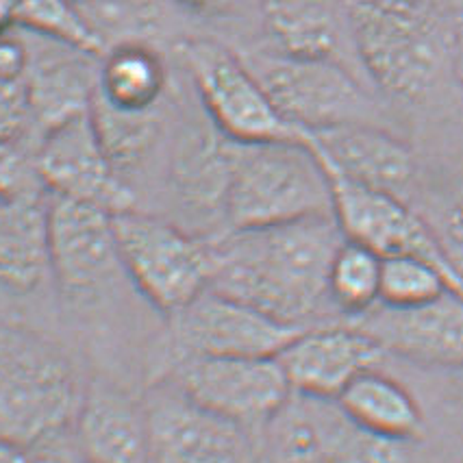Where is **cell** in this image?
<instances>
[{
  "mask_svg": "<svg viewBox=\"0 0 463 463\" xmlns=\"http://www.w3.org/2000/svg\"><path fill=\"white\" fill-rule=\"evenodd\" d=\"M344 240L333 215L226 231L213 238L212 288L289 326L339 322L328 296V270Z\"/></svg>",
  "mask_w": 463,
  "mask_h": 463,
  "instance_id": "cell-1",
  "label": "cell"
},
{
  "mask_svg": "<svg viewBox=\"0 0 463 463\" xmlns=\"http://www.w3.org/2000/svg\"><path fill=\"white\" fill-rule=\"evenodd\" d=\"M357 59L392 99L427 102L455 79L457 26L441 3L346 0Z\"/></svg>",
  "mask_w": 463,
  "mask_h": 463,
  "instance_id": "cell-2",
  "label": "cell"
},
{
  "mask_svg": "<svg viewBox=\"0 0 463 463\" xmlns=\"http://www.w3.org/2000/svg\"><path fill=\"white\" fill-rule=\"evenodd\" d=\"M83 385L55 339L0 322V438L40 449L74 422Z\"/></svg>",
  "mask_w": 463,
  "mask_h": 463,
  "instance_id": "cell-3",
  "label": "cell"
},
{
  "mask_svg": "<svg viewBox=\"0 0 463 463\" xmlns=\"http://www.w3.org/2000/svg\"><path fill=\"white\" fill-rule=\"evenodd\" d=\"M333 215L331 183L305 139L241 144L231 139L226 231L263 229Z\"/></svg>",
  "mask_w": 463,
  "mask_h": 463,
  "instance_id": "cell-4",
  "label": "cell"
},
{
  "mask_svg": "<svg viewBox=\"0 0 463 463\" xmlns=\"http://www.w3.org/2000/svg\"><path fill=\"white\" fill-rule=\"evenodd\" d=\"M279 113L300 133L381 125L385 116L368 88L335 59L252 52L244 57Z\"/></svg>",
  "mask_w": 463,
  "mask_h": 463,
  "instance_id": "cell-5",
  "label": "cell"
},
{
  "mask_svg": "<svg viewBox=\"0 0 463 463\" xmlns=\"http://www.w3.org/2000/svg\"><path fill=\"white\" fill-rule=\"evenodd\" d=\"M125 274L139 294L164 316H175L212 288L213 238L181 229L168 220L139 213H113Z\"/></svg>",
  "mask_w": 463,
  "mask_h": 463,
  "instance_id": "cell-6",
  "label": "cell"
},
{
  "mask_svg": "<svg viewBox=\"0 0 463 463\" xmlns=\"http://www.w3.org/2000/svg\"><path fill=\"white\" fill-rule=\"evenodd\" d=\"M181 55L209 120L224 137L241 144L305 139L279 113L244 57L213 40H187Z\"/></svg>",
  "mask_w": 463,
  "mask_h": 463,
  "instance_id": "cell-7",
  "label": "cell"
},
{
  "mask_svg": "<svg viewBox=\"0 0 463 463\" xmlns=\"http://www.w3.org/2000/svg\"><path fill=\"white\" fill-rule=\"evenodd\" d=\"M198 405L233 420L260 435L277 422L294 390L279 359L272 357H183L164 376Z\"/></svg>",
  "mask_w": 463,
  "mask_h": 463,
  "instance_id": "cell-8",
  "label": "cell"
},
{
  "mask_svg": "<svg viewBox=\"0 0 463 463\" xmlns=\"http://www.w3.org/2000/svg\"><path fill=\"white\" fill-rule=\"evenodd\" d=\"M148 441L155 463H260V435L198 405L172 381L148 396Z\"/></svg>",
  "mask_w": 463,
  "mask_h": 463,
  "instance_id": "cell-9",
  "label": "cell"
},
{
  "mask_svg": "<svg viewBox=\"0 0 463 463\" xmlns=\"http://www.w3.org/2000/svg\"><path fill=\"white\" fill-rule=\"evenodd\" d=\"M51 277L72 303L94 300L125 274L113 213L48 194Z\"/></svg>",
  "mask_w": 463,
  "mask_h": 463,
  "instance_id": "cell-10",
  "label": "cell"
},
{
  "mask_svg": "<svg viewBox=\"0 0 463 463\" xmlns=\"http://www.w3.org/2000/svg\"><path fill=\"white\" fill-rule=\"evenodd\" d=\"M170 322L175 362L183 357H272L305 331L213 288L170 316Z\"/></svg>",
  "mask_w": 463,
  "mask_h": 463,
  "instance_id": "cell-11",
  "label": "cell"
},
{
  "mask_svg": "<svg viewBox=\"0 0 463 463\" xmlns=\"http://www.w3.org/2000/svg\"><path fill=\"white\" fill-rule=\"evenodd\" d=\"M320 161L331 183L333 218L342 229L344 238L374 250L383 260L394 255H416L438 263L450 274L463 294V285L450 270L435 229L422 215L413 212L405 198L362 185L333 168L328 161L322 157Z\"/></svg>",
  "mask_w": 463,
  "mask_h": 463,
  "instance_id": "cell-12",
  "label": "cell"
},
{
  "mask_svg": "<svg viewBox=\"0 0 463 463\" xmlns=\"http://www.w3.org/2000/svg\"><path fill=\"white\" fill-rule=\"evenodd\" d=\"M33 157L48 194L109 213L136 209V192L107 155L90 111L44 133L35 142Z\"/></svg>",
  "mask_w": 463,
  "mask_h": 463,
  "instance_id": "cell-13",
  "label": "cell"
},
{
  "mask_svg": "<svg viewBox=\"0 0 463 463\" xmlns=\"http://www.w3.org/2000/svg\"><path fill=\"white\" fill-rule=\"evenodd\" d=\"M385 348L351 322L305 328L279 353L294 394L337 398L365 370L381 368Z\"/></svg>",
  "mask_w": 463,
  "mask_h": 463,
  "instance_id": "cell-14",
  "label": "cell"
},
{
  "mask_svg": "<svg viewBox=\"0 0 463 463\" xmlns=\"http://www.w3.org/2000/svg\"><path fill=\"white\" fill-rule=\"evenodd\" d=\"M29 63L23 77L31 136L37 142L70 118L88 113L99 83L100 57L26 33ZM33 142V146H35Z\"/></svg>",
  "mask_w": 463,
  "mask_h": 463,
  "instance_id": "cell-15",
  "label": "cell"
},
{
  "mask_svg": "<svg viewBox=\"0 0 463 463\" xmlns=\"http://www.w3.org/2000/svg\"><path fill=\"white\" fill-rule=\"evenodd\" d=\"M344 322L368 333L387 354L441 368H463V294L452 289L433 303L407 309L379 303L368 314Z\"/></svg>",
  "mask_w": 463,
  "mask_h": 463,
  "instance_id": "cell-16",
  "label": "cell"
},
{
  "mask_svg": "<svg viewBox=\"0 0 463 463\" xmlns=\"http://www.w3.org/2000/svg\"><path fill=\"white\" fill-rule=\"evenodd\" d=\"M322 159L348 179L405 198L418 175L411 144L381 125H346L307 133Z\"/></svg>",
  "mask_w": 463,
  "mask_h": 463,
  "instance_id": "cell-17",
  "label": "cell"
},
{
  "mask_svg": "<svg viewBox=\"0 0 463 463\" xmlns=\"http://www.w3.org/2000/svg\"><path fill=\"white\" fill-rule=\"evenodd\" d=\"M231 139L212 128H192L181 137L172 159V192L204 238L226 233Z\"/></svg>",
  "mask_w": 463,
  "mask_h": 463,
  "instance_id": "cell-18",
  "label": "cell"
},
{
  "mask_svg": "<svg viewBox=\"0 0 463 463\" xmlns=\"http://www.w3.org/2000/svg\"><path fill=\"white\" fill-rule=\"evenodd\" d=\"M88 463H144L150 457L146 405L118 387L91 383L74 418Z\"/></svg>",
  "mask_w": 463,
  "mask_h": 463,
  "instance_id": "cell-19",
  "label": "cell"
},
{
  "mask_svg": "<svg viewBox=\"0 0 463 463\" xmlns=\"http://www.w3.org/2000/svg\"><path fill=\"white\" fill-rule=\"evenodd\" d=\"M288 409L325 463H416V441L392 439L364 427L344 411L337 398L294 394Z\"/></svg>",
  "mask_w": 463,
  "mask_h": 463,
  "instance_id": "cell-20",
  "label": "cell"
},
{
  "mask_svg": "<svg viewBox=\"0 0 463 463\" xmlns=\"http://www.w3.org/2000/svg\"><path fill=\"white\" fill-rule=\"evenodd\" d=\"M261 18L272 51L283 55L342 61L346 44L354 48L346 0H261Z\"/></svg>",
  "mask_w": 463,
  "mask_h": 463,
  "instance_id": "cell-21",
  "label": "cell"
},
{
  "mask_svg": "<svg viewBox=\"0 0 463 463\" xmlns=\"http://www.w3.org/2000/svg\"><path fill=\"white\" fill-rule=\"evenodd\" d=\"M48 274V192L20 201L0 198V288L29 294Z\"/></svg>",
  "mask_w": 463,
  "mask_h": 463,
  "instance_id": "cell-22",
  "label": "cell"
},
{
  "mask_svg": "<svg viewBox=\"0 0 463 463\" xmlns=\"http://www.w3.org/2000/svg\"><path fill=\"white\" fill-rule=\"evenodd\" d=\"M337 402L353 420L392 439L418 441L424 433L422 409L401 381L365 370L344 387Z\"/></svg>",
  "mask_w": 463,
  "mask_h": 463,
  "instance_id": "cell-23",
  "label": "cell"
},
{
  "mask_svg": "<svg viewBox=\"0 0 463 463\" xmlns=\"http://www.w3.org/2000/svg\"><path fill=\"white\" fill-rule=\"evenodd\" d=\"M165 91V68L146 42H118L100 57L94 96L122 111H155Z\"/></svg>",
  "mask_w": 463,
  "mask_h": 463,
  "instance_id": "cell-24",
  "label": "cell"
},
{
  "mask_svg": "<svg viewBox=\"0 0 463 463\" xmlns=\"http://www.w3.org/2000/svg\"><path fill=\"white\" fill-rule=\"evenodd\" d=\"M90 113L107 155L128 181V176L142 165V161L157 144L161 131L159 109L142 113L122 111L94 96Z\"/></svg>",
  "mask_w": 463,
  "mask_h": 463,
  "instance_id": "cell-25",
  "label": "cell"
},
{
  "mask_svg": "<svg viewBox=\"0 0 463 463\" xmlns=\"http://www.w3.org/2000/svg\"><path fill=\"white\" fill-rule=\"evenodd\" d=\"M383 257L362 244L344 240L328 270V296L342 320L368 314L381 300Z\"/></svg>",
  "mask_w": 463,
  "mask_h": 463,
  "instance_id": "cell-26",
  "label": "cell"
},
{
  "mask_svg": "<svg viewBox=\"0 0 463 463\" xmlns=\"http://www.w3.org/2000/svg\"><path fill=\"white\" fill-rule=\"evenodd\" d=\"M15 29L102 57L107 44L74 0H18Z\"/></svg>",
  "mask_w": 463,
  "mask_h": 463,
  "instance_id": "cell-27",
  "label": "cell"
},
{
  "mask_svg": "<svg viewBox=\"0 0 463 463\" xmlns=\"http://www.w3.org/2000/svg\"><path fill=\"white\" fill-rule=\"evenodd\" d=\"M459 292L450 274L438 263L416 255L385 257L381 268V305L407 309L427 305L446 292Z\"/></svg>",
  "mask_w": 463,
  "mask_h": 463,
  "instance_id": "cell-28",
  "label": "cell"
},
{
  "mask_svg": "<svg viewBox=\"0 0 463 463\" xmlns=\"http://www.w3.org/2000/svg\"><path fill=\"white\" fill-rule=\"evenodd\" d=\"M46 187L35 168L33 148L24 139L0 137V198L20 201V198L44 196Z\"/></svg>",
  "mask_w": 463,
  "mask_h": 463,
  "instance_id": "cell-29",
  "label": "cell"
},
{
  "mask_svg": "<svg viewBox=\"0 0 463 463\" xmlns=\"http://www.w3.org/2000/svg\"><path fill=\"white\" fill-rule=\"evenodd\" d=\"M26 136H31V122L23 80H0V137L24 139Z\"/></svg>",
  "mask_w": 463,
  "mask_h": 463,
  "instance_id": "cell-30",
  "label": "cell"
},
{
  "mask_svg": "<svg viewBox=\"0 0 463 463\" xmlns=\"http://www.w3.org/2000/svg\"><path fill=\"white\" fill-rule=\"evenodd\" d=\"M277 420L281 422V429H279V457H281V463H325L314 450V444H311L300 420L288 407Z\"/></svg>",
  "mask_w": 463,
  "mask_h": 463,
  "instance_id": "cell-31",
  "label": "cell"
},
{
  "mask_svg": "<svg viewBox=\"0 0 463 463\" xmlns=\"http://www.w3.org/2000/svg\"><path fill=\"white\" fill-rule=\"evenodd\" d=\"M433 229L450 270L463 285V198L449 207V212L441 215L439 224Z\"/></svg>",
  "mask_w": 463,
  "mask_h": 463,
  "instance_id": "cell-32",
  "label": "cell"
},
{
  "mask_svg": "<svg viewBox=\"0 0 463 463\" xmlns=\"http://www.w3.org/2000/svg\"><path fill=\"white\" fill-rule=\"evenodd\" d=\"M29 63L24 37H14L12 33L0 37V80L20 83Z\"/></svg>",
  "mask_w": 463,
  "mask_h": 463,
  "instance_id": "cell-33",
  "label": "cell"
},
{
  "mask_svg": "<svg viewBox=\"0 0 463 463\" xmlns=\"http://www.w3.org/2000/svg\"><path fill=\"white\" fill-rule=\"evenodd\" d=\"M0 463H52L44 452L31 446L18 444V441L0 438Z\"/></svg>",
  "mask_w": 463,
  "mask_h": 463,
  "instance_id": "cell-34",
  "label": "cell"
},
{
  "mask_svg": "<svg viewBox=\"0 0 463 463\" xmlns=\"http://www.w3.org/2000/svg\"><path fill=\"white\" fill-rule=\"evenodd\" d=\"M181 5H185L187 9L196 14H207V15H218L229 12L238 0H179Z\"/></svg>",
  "mask_w": 463,
  "mask_h": 463,
  "instance_id": "cell-35",
  "label": "cell"
},
{
  "mask_svg": "<svg viewBox=\"0 0 463 463\" xmlns=\"http://www.w3.org/2000/svg\"><path fill=\"white\" fill-rule=\"evenodd\" d=\"M18 15V0H0V37L12 33Z\"/></svg>",
  "mask_w": 463,
  "mask_h": 463,
  "instance_id": "cell-36",
  "label": "cell"
},
{
  "mask_svg": "<svg viewBox=\"0 0 463 463\" xmlns=\"http://www.w3.org/2000/svg\"><path fill=\"white\" fill-rule=\"evenodd\" d=\"M455 79L463 88V18L457 26V52H455Z\"/></svg>",
  "mask_w": 463,
  "mask_h": 463,
  "instance_id": "cell-37",
  "label": "cell"
},
{
  "mask_svg": "<svg viewBox=\"0 0 463 463\" xmlns=\"http://www.w3.org/2000/svg\"><path fill=\"white\" fill-rule=\"evenodd\" d=\"M260 463H263V459H261V461H260Z\"/></svg>",
  "mask_w": 463,
  "mask_h": 463,
  "instance_id": "cell-38",
  "label": "cell"
}]
</instances>
